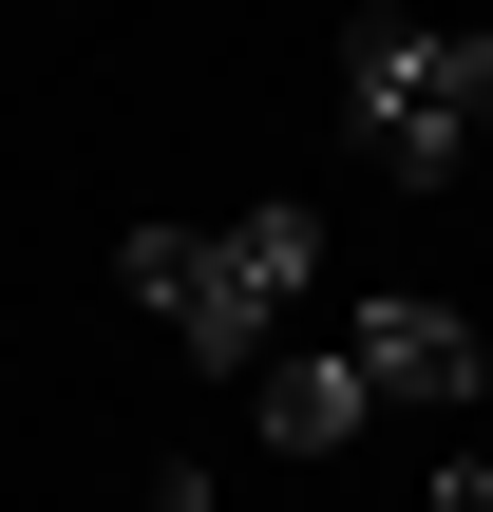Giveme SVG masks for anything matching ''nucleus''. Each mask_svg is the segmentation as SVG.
<instances>
[{
	"label": "nucleus",
	"instance_id": "obj_1",
	"mask_svg": "<svg viewBox=\"0 0 493 512\" xmlns=\"http://www.w3.org/2000/svg\"><path fill=\"white\" fill-rule=\"evenodd\" d=\"M114 285L171 323V361H209V380H247L266 361V323L323 285V209H228V228H133L114 247Z\"/></svg>",
	"mask_w": 493,
	"mask_h": 512
},
{
	"label": "nucleus",
	"instance_id": "obj_4",
	"mask_svg": "<svg viewBox=\"0 0 493 512\" xmlns=\"http://www.w3.org/2000/svg\"><path fill=\"white\" fill-rule=\"evenodd\" d=\"M361 418H380V380H361V361H342V342H323V361H285V380H266V399H247V437H266V456H342V437H361Z\"/></svg>",
	"mask_w": 493,
	"mask_h": 512
},
{
	"label": "nucleus",
	"instance_id": "obj_3",
	"mask_svg": "<svg viewBox=\"0 0 493 512\" xmlns=\"http://www.w3.org/2000/svg\"><path fill=\"white\" fill-rule=\"evenodd\" d=\"M342 361L380 380V418H399V399H418V418H475V399H493V342H475V304H437V285L361 304V323H342Z\"/></svg>",
	"mask_w": 493,
	"mask_h": 512
},
{
	"label": "nucleus",
	"instance_id": "obj_2",
	"mask_svg": "<svg viewBox=\"0 0 493 512\" xmlns=\"http://www.w3.org/2000/svg\"><path fill=\"white\" fill-rule=\"evenodd\" d=\"M342 133H361L399 190H456L493 152V19H399V0H380V19L342 38Z\"/></svg>",
	"mask_w": 493,
	"mask_h": 512
},
{
	"label": "nucleus",
	"instance_id": "obj_5",
	"mask_svg": "<svg viewBox=\"0 0 493 512\" xmlns=\"http://www.w3.org/2000/svg\"><path fill=\"white\" fill-rule=\"evenodd\" d=\"M418 512H493V456H437V494Z\"/></svg>",
	"mask_w": 493,
	"mask_h": 512
}]
</instances>
